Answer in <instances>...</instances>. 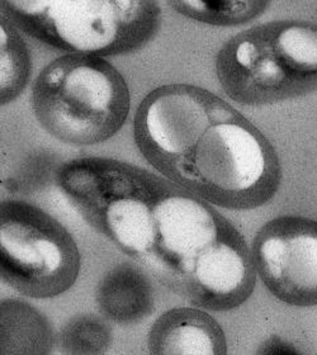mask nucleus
<instances>
[{"label":"nucleus","mask_w":317,"mask_h":355,"mask_svg":"<svg viewBox=\"0 0 317 355\" xmlns=\"http://www.w3.org/2000/svg\"><path fill=\"white\" fill-rule=\"evenodd\" d=\"M56 183L93 229L188 304L231 311L254 293L258 274L243 234L166 178L87 156L62 164Z\"/></svg>","instance_id":"1"},{"label":"nucleus","mask_w":317,"mask_h":355,"mask_svg":"<svg viewBox=\"0 0 317 355\" xmlns=\"http://www.w3.org/2000/svg\"><path fill=\"white\" fill-rule=\"evenodd\" d=\"M136 146L162 177L214 207L251 211L280 191V156L231 104L192 84H168L142 99Z\"/></svg>","instance_id":"2"},{"label":"nucleus","mask_w":317,"mask_h":355,"mask_svg":"<svg viewBox=\"0 0 317 355\" xmlns=\"http://www.w3.org/2000/svg\"><path fill=\"white\" fill-rule=\"evenodd\" d=\"M31 107L50 136L89 146L119 133L130 114L131 94L125 76L104 58L69 53L41 70Z\"/></svg>","instance_id":"3"},{"label":"nucleus","mask_w":317,"mask_h":355,"mask_svg":"<svg viewBox=\"0 0 317 355\" xmlns=\"http://www.w3.org/2000/svg\"><path fill=\"white\" fill-rule=\"evenodd\" d=\"M226 96L263 107L317 90V22L273 21L243 31L216 55Z\"/></svg>","instance_id":"4"},{"label":"nucleus","mask_w":317,"mask_h":355,"mask_svg":"<svg viewBox=\"0 0 317 355\" xmlns=\"http://www.w3.org/2000/svg\"><path fill=\"white\" fill-rule=\"evenodd\" d=\"M1 15L24 35L70 53L137 51L160 27L153 0H3Z\"/></svg>","instance_id":"5"},{"label":"nucleus","mask_w":317,"mask_h":355,"mask_svg":"<svg viewBox=\"0 0 317 355\" xmlns=\"http://www.w3.org/2000/svg\"><path fill=\"white\" fill-rule=\"evenodd\" d=\"M73 235L42 208L19 200L0 203V277L22 296L49 300L67 292L80 273Z\"/></svg>","instance_id":"6"},{"label":"nucleus","mask_w":317,"mask_h":355,"mask_svg":"<svg viewBox=\"0 0 317 355\" xmlns=\"http://www.w3.org/2000/svg\"><path fill=\"white\" fill-rule=\"evenodd\" d=\"M251 254L269 293L295 307L317 306V221L280 216L255 234Z\"/></svg>","instance_id":"7"},{"label":"nucleus","mask_w":317,"mask_h":355,"mask_svg":"<svg viewBox=\"0 0 317 355\" xmlns=\"http://www.w3.org/2000/svg\"><path fill=\"white\" fill-rule=\"evenodd\" d=\"M148 348L153 355H226L228 340L220 324L207 310L175 307L151 326Z\"/></svg>","instance_id":"8"},{"label":"nucleus","mask_w":317,"mask_h":355,"mask_svg":"<svg viewBox=\"0 0 317 355\" xmlns=\"http://www.w3.org/2000/svg\"><path fill=\"white\" fill-rule=\"evenodd\" d=\"M96 301L104 318L119 325L139 324L155 310L153 283L141 266L132 263H121L104 274Z\"/></svg>","instance_id":"9"},{"label":"nucleus","mask_w":317,"mask_h":355,"mask_svg":"<svg viewBox=\"0 0 317 355\" xmlns=\"http://www.w3.org/2000/svg\"><path fill=\"white\" fill-rule=\"evenodd\" d=\"M1 309V354H49L53 336L47 320L18 300H4Z\"/></svg>","instance_id":"10"},{"label":"nucleus","mask_w":317,"mask_h":355,"mask_svg":"<svg viewBox=\"0 0 317 355\" xmlns=\"http://www.w3.org/2000/svg\"><path fill=\"white\" fill-rule=\"evenodd\" d=\"M0 104L7 105L22 94L31 76V56L21 31L0 17Z\"/></svg>","instance_id":"11"},{"label":"nucleus","mask_w":317,"mask_h":355,"mask_svg":"<svg viewBox=\"0 0 317 355\" xmlns=\"http://www.w3.org/2000/svg\"><path fill=\"white\" fill-rule=\"evenodd\" d=\"M177 13L219 27H234L259 18L271 6L266 0H170Z\"/></svg>","instance_id":"12"},{"label":"nucleus","mask_w":317,"mask_h":355,"mask_svg":"<svg viewBox=\"0 0 317 355\" xmlns=\"http://www.w3.org/2000/svg\"><path fill=\"white\" fill-rule=\"evenodd\" d=\"M112 341L111 327L90 313L71 318L60 334L61 349L67 354H103L111 348Z\"/></svg>","instance_id":"13"}]
</instances>
